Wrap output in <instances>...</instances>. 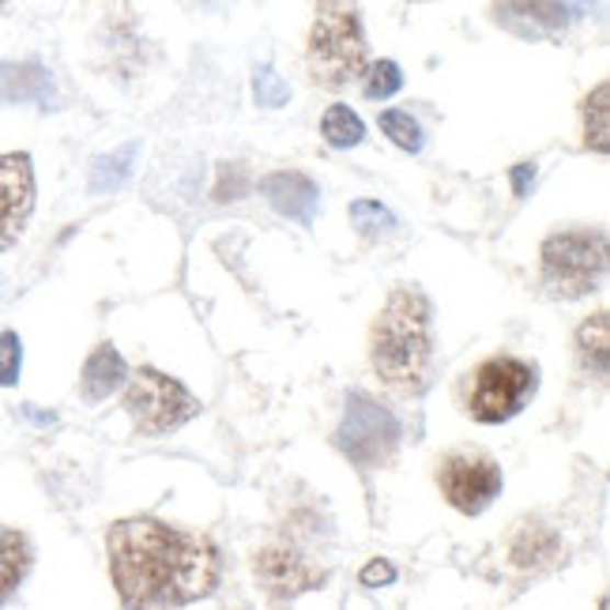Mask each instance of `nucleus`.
I'll return each mask as SVG.
<instances>
[{"mask_svg": "<svg viewBox=\"0 0 610 610\" xmlns=\"http://www.w3.org/2000/svg\"><path fill=\"white\" fill-rule=\"evenodd\" d=\"M110 577L125 607H185L212 596L219 554L212 539L155 517L117 520L106 535Z\"/></svg>", "mask_w": 610, "mask_h": 610, "instance_id": "f257e3e1", "label": "nucleus"}, {"mask_svg": "<svg viewBox=\"0 0 610 610\" xmlns=\"http://www.w3.org/2000/svg\"><path fill=\"white\" fill-rule=\"evenodd\" d=\"M370 365L388 392L418 396L433 377V309L418 286H396L370 328Z\"/></svg>", "mask_w": 610, "mask_h": 610, "instance_id": "f03ea898", "label": "nucleus"}, {"mask_svg": "<svg viewBox=\"0 0 610 610\" xmlns=\"http://www.w3.org/2000/svg\"><path fill=\"white\" fill-rule=\"evenodd\" d=\"M305 60H309V76L328 91H343L362 80L370 65V46H365L359 0H320Z\"/></svg>", "mask_w": 610, "mask_h": 610, "instance_id": "7ed1b4c3", "label": "nucleus"}, {"mask_svg": "<svg viewBox=\"0 0 610 610\" xmlns=\"http://www.w3.org/2000/svg\"><path fill=\"white\" fill-rule=\"evenodd\" d=\"M539 388V370L517 354H490L460 385L464 411L483 426H501L531 404Z\"/></svg>", "mask_w": 610, "mask_h": 610, "instance_id": "20e7f679", "label": "nucleus"}, {"mask_svg": "<svg viewBox=\"0 0 610 610\" xmlns=\"http://www.w3.org/2000/svg\"><path fill=\"white\" fill-rule=\"evenodd\" d=\"M539 260L554 298H584L607 275V238L599 230H562L543 241Z\"/></svg>", "mask_w": 610, "mask_h": 610, "instance_id": "39448f33", "label": "nucleus"}, {"mask_svg": "<svg viewBox=\"0 0 610 610\" xmlns=\"http://www.w3.org/2000/svg\"><path fill=\"white\" fill-rule=\"evenodd\" d=\"M125 381H128L125 411L136 422L139 433H151V438L155 433H170L200 415V399L181 381L167 377V373L144 365V370H136Z\"/></svg>", "mask_w": 610, "mask_h": 610, "instance_id": "423d86ee", "label": "nucleus"}, {"mask_svg": "<svg viewBox=\"0 0 610 610\" xmlns=\"http://www.w3.org/2000/svg\"><path fill=\"white\" fill-rule=\"evenodd\" d=\"M332 441L351 464L381 467L388 464L399 444V418L388 407H381L373 396H365V392H351L347 396L343 422L332 433Z\"/></svg>", "mask_w": 610, "mask_h": 610, "instance_id": "0eeeda50", "label": "nucleus"}, {"mask_svg": "<svg viewBox=\"0 0 610 610\" xmlns=\"http://www.w3.org/2000/svg\"><path fill=\"white\" fill-rule=\"evenodd\" d=\"M438 490L441 498L464 517L486 512L501 494V467L483 449H456L438 460Z\"/></svg>", "mask_w": 610, "mask_h": 610, "instance_id": "6e6552de", "label": "nucleus"}, {"mask_svg": "<svg viewBox=\"0 0 610 610\" xmlns=\"http://www.w3.org/2000/svg\"><path fill=\"white\" fill-rule=\"evenodd\" d=\"M257 580L264 584L268 599L283 603V599H298L302 591L317 588L325 580V569L313 565L302 551L286 543H268L264 551L257 554Z\"/></svg>", "mask_w": 610, "mask_h": 610, "instance_id": "1a4fd4ad", "label": "nucleus"}, {"mask_svg": "<svg viewBox=\"0 0 610 610\" xmlns=\"http://www.w3.org/2000/svg\"><path fill=\"white\" fill-rule=\"evenodd\" d=\"M34 212V170L27 155H0V252L15 246Z\"/></svg>", "mask_w": 610, "mask_h": 610, "instance_id": "9d476101", "label": "nucleus"}, {"mask_svg": "<svg viewBox=\"0 0 610 610\" xmlns=\"http://www.w3.org/2000/svg\"><path fill=\"white\" fill-rule=\"evenodd\" d=\"M494 20L517 38H554L569 23V8L562 0H498Z\"/></svg>", "mask_w": 610, "mask_h": 610, "instance_id": "9b49d317", "label": "nucleus"}, {"mask_svg": "<svg viewBox=\"0 0 610 610\" xmlns=\"http://www.w3.org/2000/svg\"><path fill=\"white\" fill-rule=\"evenodd\" d=\"M505 557L520 573H546L562 557V543L543 520H517L509 531V543H505Z\"/></svg>", "mask_w": 610, "mask_h": 610, "instance_id": "f8f14e48", "label": "nucleus"}, {"mask_svg": "<svg viewBox=\"0 0 610 610\" xmlns=\"http://www.w3.org/2000/svg\"><path fill=\"white\" fill-rule=\"evenodd\" d=\"M260 193H264V200L279 215H286V219H294L302 226L313 223L317 204H320L317 181L305 178L298 170H275V173H268V178H260Z\"/></svg>", "mask_w": 610, "mask_h": 610, "instance_id": "ddd939ff", "label": "nucleus"}, {"mask_svg": "<svg viewBox=\"0 0 610 610\" xmlns=\"http://www.w3.org/2000/svg\"><path fill=\"white\" fill-rule=\"evenodd\" d=\"M0 102H34L42 110H54V80L42 65H0Z\"/></svg>", "mask_w": 610, "mask_h": 610, "instance_id": "4468645a", "label": "nucleus"}, {"mask_svg": "<svg viewBox=\"0 0 610 610\" xmlns=\"http://www.w3.org/2000/svg\"><path fill=\"white\" fill-rule=\"evenodd\" d=\"M125 377H128V365L117 354V347L99 343L91 354H87V362H83L80 392H83L87 404H99V399H106L110 392H117L121 385H125Z\"/></svg>", "mask_w": 610, "mask_h": 610, "instance_id": "2eb2a0df", "label": "nucleus"}, {"mask_svg": "<svg viewBox=\"0 0 610 610\" xmlns=\"http://www.w3.org/2000/svg\"><path fill=\"white\" fill-rule=\"evenodd\" d=\"M607 351H610V317L607 309H599L596 317H588L577 328V362L588 377L603 381L607 377Z\"/></svg>", "mask_w": 610, "mask_h": 610, "instance_id": "dca6fc26", "label": "nucleus"}, {"mask_svg": "<svg viewBox=\"0 0 610 610\" xmlns=\"http://www.w3.org/2000/svg\"><path fill=\"white\" fill-rule=\"evenodd\" d=\"M27 569H31V543L23 539V531L0 528V603L20 588Z\"/></svg>", "mask_w": 610, "mask_h": 610, "instance_id": "f3484780", "label": "nucleus"}, {"mask_svg": "<svg viewBox=\"0 0 610 610\" xmlns=\"http://www.w3.org/2000/svg\"><path fill=\"white\" fill-rule=\"evenodd\" d=\"M136 155H139V139H128V144L121 147V151L94 159V167H91V193H94V196L117 193V189L128 181V173H133Z\"/></svg>", "mask_w": 610, "mask_h": 610, "instance_id": "a211bd4d", "label": "nucleus"}, {"mask_svg": "<svg viewBox=\"0 0 610 610\" xmlns=\"http://www.w3.org/2000/svg\"><path fill=\"white\" fill-rule=\"evenodd\" d=\"M580 121H584V144L591 147V151L607 155L610 151V83H599L596 91L584 99V110H580Z\"/></svg>", "mask_w": 610, "mask_h": 610, "instance_id": "6ab92c4d", "label": "nucleus"}, {"mask_svg": "<svg viewBox=\"0 0 610 610\" xmlns=\"http://www.w3.org/2000/svg\"><path fill=\"white\" fill-rule=\"evenodd\" d=\"M320 133H325L328 144L343 151V147H359L362 144V139H365V125H362V117L351 106L336 102V106H328L325 121H320Z\"/></svg>", "mask_w": 610, "mask_h": 610, "instance_id": "aec40b11", "label": "nucleus"}, {"mask_svg": "<svg viewBox=\"0 0 610 610\" xmlns=\"http://www.w3.org/2000/svg\"><path fill=\"white\" fill-rule=\"evenodd\" d=\"M381 133L404 151H422V128L407 110H381Z\"/></svg>", "mask_w": 610, "mask_h": 610, "instance_id": "412c9836", "label": "nucleus"}, {"mask_svg": "<svg viewBox=\"0 0 610 610\" xmlns=\"http://www.w3.org/2000/svg\"><path fill=\"white\" fill-rule=\"evenodd\" d=\"M365 99L381 102L392 99V94L404 87V72H399L396 60H377V65H365Z\"/></svg>", "mask_w": 610, "mask_h": 610, "instance_id": "4be33fe9", "label": "nucleus"}, {"mask_svg": "<svg viewBox=\"0 0 610 610\" xmlns=\"http://www.w3.org/2000/svg\"><path fill=\"white\" fill-rule=\"evenodd\" d=\"M351 223L354 230H362L365 238H377L385 230H396V219H392L388 207H381L377 200H354L351 204Z\"/></svg>", "mask_w": 610, "mask_h": 610, "instance_id": "5701e85b", "label": "nucleus"}, {"mask_svg": "<svg viewBox=\"0 0 610 610\" xmlns=\"http://www.w3.org/2000/svg\"><path fill=\"white\" fill-rule=\"evenodd\" d=\"M20 365H23V347L15 332H0V385L12 388L20 381Z\"/></svg>", "mask_w": 610, "mask_h": 610, "instance_id": "b1692460", "label": "nucleus"}, {"mask_svg": "<svg viewBox=\"0 0 610 610\" xmlns=\"http://www.w3.org/2000/svg\"><path fill=\"white\" fill-rule=\"evenodd\" d=\"M286 99H291V87L279 80L275 68H260L257 72V102L264 110H279L286 106Z\"/></svg>", "mask_w": 610, "mask_h": 610, "instance_id": "393cba45", "label": "nucleus"}, {"mask_svg": "<svg viewBox=\"0 0 610 610\" xmlns=\"http://www.w3.org/2000/svg\"><path fill=\"white\" fill-rule=\"evenodd\" d=\"M392 580H396V569H392L388 562H381V557L362 569V584H365V588H377V584H392Z\"/></svg>", "mask_w": 610, "mask_h": 610, "instance_id": "a878e982", "label": "nucleus"}, {"mask_svg": "<svg viewBox=\"0 0 610 610\" xmlns=\"http://www.w3.org/2000/svg\"><path fill=\"white\" fill-rule=\"evenodd\" d=\"M531 185H535V162H520V167H512V193L524 196Z\"/></svg>", "mask_w": 610, "mask_h": 610, "instance_id": "bb28decb", "label": "nucleus"}, {"mask_svg": "<svg viewBox=\"0 0 610 610\" xmlns=\"http://www.w3.org/2000/svg\"><path fill=\"white\" fill-rule=\"evenodd\" d=\"M565 8H569V15H580V12H588L591 8V0H562Z\"/></svg>", "mask_w": 610, "mask_h": 610, "instance_id": "cd10ccee", "label": "nucleus"}, {"mask_svg": "<svg viewBox=\"0 0 610 610\" xmlns=\"http://www.w3.org/2000/svg\"><path fill=\"white\" fill-rule=\"evenodd\" d=\"M200 4H223V0H200Z\"/></svg>", "mask_w": 610, "mask_h": 610, "instance_id": "c85d7f7f", "label": "nucleus"}, {"mask_svg": "<svg viewBox=\"0 0 610 610\" xmlns=\"http://www.w3.org/2000/svg\"><path fill=\"white\" fill-rule=\"evenodd\" d=\"M0 8H4V0H0Z\"/></svg>", "mask_w": 610, "mask_h": 610, "instance_id": "c756f323", "label": "nucleus"}]
</instances>
